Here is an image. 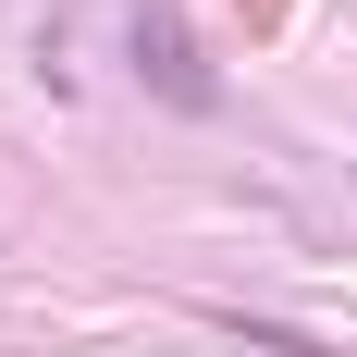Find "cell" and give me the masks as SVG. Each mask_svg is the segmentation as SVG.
I'll list each match as a JSON object with an SVG mask.
<instances>
[{
  "mask_svg": "<svg viewBox=\"0 0 357 357\" xmlns=\"http://www.w3.org/2000/svg\"><path fill=\"white\" fill-rule=\"evenodd\" d=\"M136 74H148V99L210 111V62H197V37H185V13H173V0H136Z\"/></svg>",
  "mask_w": 357,
  "mask_h": 357,
  "instance_id": "cell-1",
  "label": "cell"
}]
</instances>
